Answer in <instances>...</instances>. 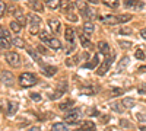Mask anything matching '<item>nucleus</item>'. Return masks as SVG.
Masks as SVG:
<instances>
[{
    "label": "nucleus",
    "instance_id": "f257e3e1",
    "mask_svg": "<svg viewBox=\"0 0 146 131\" xmlns=\"http://www.w3.org/2000/svg\"><path fill=\"white\" fill-rule=\"evenodd\" d=\"M131 15L126 13V15H118V16H114V15H107V16H102L101 20L107 25H117V23H124V22H129L131 20Z\"/></svg>",
    "mask_w": 146,
    "mask_h": 131
},
{
    "label": "nucleus",
    "instance_id": "f03ea898",
    "mask_svg": "<svg viewBox=\"0 0 146 131\" xmlns=\"http://www.w3.org/2000/svg\"><path fill=\"white\" fill-rule=\"evenodd\" d=\"M38 83V79L34 73H29V71H25L19 76V85L22 88H31V86H35Z\"/></svg>",
    "mask_w": 146,
    "mask_h": 131
},
{
    "label": "nucleus",
    "instance_id": "7ed1b4c3",
    "mask_svg": "<svg viewBox=\"0 0 146 131\" xmlns=\"http://www.w3.org/2000/svg\"><path fill=\"white\" fill-rule=\"evenodd\" d=\"M28 31L31 35H38L40 34V26H41V18L38 15H35V13H31L28 16Z\"/></svg>",
    "mask_w": 146,
    "mask_h": 131
},
{
    "label": "nucleus",
    "instance_id": "20e7f679",
    "mask_svg": "<svg viewBox=\"0 0 146 131\" xmlns=\"http://www.w3.org/2000/svg\"><path fill=\"white\" fill-rule=\"evenodd\" d=\"M62 6H63V15H64L70 22H78V15H76V10H75V9H76L75 5L66 0Z\"/></svg>",
    "mask_w": 146,
    "mask_h": 131
},
{
    "label": "nucleus",
    "instance_id": "39448f33",
    "mask_svg": "<svg viewBox=\"0 0 146 131\" xmlns=\"http://www.w3.org/2000/svg\"><path fill=\"white\" fill-rule=\"evenodd\" d=\"M113 63H114V57L113 55H107V58L102 61V64L100 66V68L96 70V74H98V76H104L107 71L111 68V64Z\"/></svg>",
    "mask_w": 146,
    "mask_h": 131
},
{
    "label": "nucleus",
    "instance_id": "423d86ee",
    "mask_svg": "<svg viewBox=\"0 0 146 131\" xmlns=\"http://www.w3.org/2000/svg\"><path fill=\"white\" fill-rule=\"evenodd\" d=\"M80 118V112L79 109H72L70 112H67V115H64V122L66 124H76Z\"/></svg>",
    "mask_w": 146,
    "mask_h": 131
},
{
    "label": "nucleus",
    "instance_id": "0eeeda50",
    "mask_svg": "<svg viewBox=\"0 0 146 131\" xmlns=\"http://www.w3.org/2000/svg\"><path fill=\"white\" fill-rule=\"evenodd\" d=\"M6 61L12 67H19L21 66V55L18 53H6Z\"/></svg>",
    "mask_w": 146,
    "mask_h": 131
},
{
    "label": "nucleus",
    "instance_id": "6e6552de",
    "mask_svg": "<svg viewBox=\"0 0 146 131\" xmlns=\"http://www.w3.org/2000/svg\"><path fill=\"white\" fill-rule=\"evenodd\" d=\"M0 80H2L3 85H6V86H12V85L15 83V76L12 74L10 71L3 70L2 73H0Z\"/></svg>",
    "mask_w": 146,
    "mask_h": 131
},
{
    "label": "nucleus",
    "instance_id": "1a4fd4ad",
    "mask_svg": "<svg viewBox=\"0 0 146 131\" xmlns=\"http://www.w3.org/2000/svg\"><path fill=\"white\" fill-rule=\"evenodd\" d=\"M124 5H126V7H129L131 10H140L145 6V3L142 2V0H126Z\"/></svg>",
    "mask_w": 146,
    "mask_h": 131
},
{
    "label": "nucleus",
    "instance_id": "9d476101",
    "mask_svg": "<svg viewBox=\"0 0 146 131\" xmlns=\"http://www.w3.org/2000/svg\"><path fill=\"white\" fill-rule=\"evenodd\" d=\"M10 13H13L15 15V18H16V20L21 23V25H25V16H23V13H22V9H16V7H12V10H10Z\"/></svg>",
    "mask_w": 146,
    "mask_h": 131
},
{
    "label": "nucleus",
    "instance_id": "9b49d317",
    "mask_svg": "<svg viewBox=\"0 0 146 131\" xmlns=\"http://www.w3.org/2000/svg\"><path fill=\"white\" fill-rule=\"evenodd\" d=\"M48 26L53 31V34H60V29H62V23L57 19H50L48 20Z\"/></svg>",
    "mask_w": 146,
    "mask_h": 131
},
{
    "label": "nucleus",
    "instance_id": "f8f14e48",
    "mask_svg": "<svg viewBox=\"0 0 146 131\" xmlns=\"http://www.w3.org/2000/svg\"><path fill=\"white\" fill-rule=\"evenodd\" d=\"M64 38H66V41L70 42V44L75 41V31H73L72 26H66V29H64Z\"/></svg>",
    "mask_w": 146,
    "mask_h": 131
},
{
    "label": "nucleus",
    "instance_id": "ddd939ff",
    "mask_svg": "<svg viewBox=\"0 0 146 131\" xmlns=\"http://www.w3.org/2000/svg\"><path fill=\"white\" fill-rule=\"evenodd\" d=\"M94 31H95V26H94V23L91 20H86L83 23V34L85 35H88V37H89V35L94 34Z\"/></svg>",
    "mask_w": 146,
    "mask_h": 131
},
{
    "label": "nucleus",
    "instance_id": "4468645a",
    "mask_svg": "<svg viewBox=\"0 0 146 131\" xmlns=\"http://www.w3.org/2000/svg\"><path fill=\"white\" fill-rule=\"evenodd\" d=\"M79 128L83 130V131H95L96 130V127H95V124L92 121H83V122H80Z\"/></svg>",
    "mask_w": 146,
    "mask_h": 131
},
{
    "label": "nucleus",
    "instance_id": "2eb2a0df",
    "mask_svg": "<svg viewBox=\"0 0 146 131\" xmlns=\"http://www.w3.org/2000/svg\"><path fill=\"white\" fill-rule=\"evenodd\" d=\"M135 57L137 60H146V47H143V45L137 47L135 51Z\"/></svg>",
    "mask_w": 146,
    "mask_h": 131
},
{
    "label": "nucleus",
    "instance_id": "dca6fc26",
    "mask_svg": "<svg viewBox=\"0 0 146 131\" xmlns=\"http://www.w3.org/2000/svg\"><path fill=\"white\" fill-rule=\"evenodd\" d=\"M12 47V41L10 39H7L5 35L2 34V31H0V48H5V50H7V48H10Z\"/></svg>",
    "mask_w": 146,
    "mask_h": 131
},
{
    "label": "nucleus",
    "instance_id": "f3484780",
    "mask_svg": "<svg viewBox=\"0 0 146 131\" xmlns=\"http://www.w3.org/2000/svg\"><path fill=\"white\" fill-rule=\"evenodd\" d=\"M98 51H100V54L110 55V45H108L105 41H101V42H98Z\"/></svg>",
    "mask_w": 146,
    "mask_h": 131
},
{
    "label": "nucleus",
    "instance_id": "a211bd4d",
    "mask_svg": "<svg viewBox=\"0 0 146 131\" xmlns=\"http://www.w3.org/2000/svg\"><path fill=\"white\" fill-rule=\"evenodd\" d=\"M42 71L45 76H54L57 73V67L56 66H42Z\"/></svg>",
    "mask_w": 146,
    "mask_h": 131
},
{
    "label": "nucleus",
    "instance_id": "6ab92c4d",
    "mask_svg": "<svg viewBox=\"0 0 146 131\" xmlns=\"http://www.w3.org/2000/svg\"><path fill=\"white\" fill-rule=\"evenodd\" d=\"M47 45L50 47L51 50H60V48H62V42H60L57 38H51L50 41L47 42Z\"/></svg>",
    "mask_w": 146,
    "mask_h": 131
},
{
    "label": "nucleus",
    "instance_id": "aec40b11",
    "mask_svg": "<svg viewBox=\"0 0 146 131\" xmlns=\"http://www.w3.org/2000/svg\"><path fill=\"white\" fill-rule=\"evenodd\" d=\"M98 63H100V55H94V57H92V60H91L89 63L85 64L83 68H95L96 66H98Z\"/></svg>",
    "mask_w": 146,
    "mask_h": 131
},
{
    "label": "nucleus",
    "instance_id": "412c9836",
    "mask_svg": "<svg viewBox=\"0 0 146 131\" xmlns=\"http://www.w3.org/2000/svg\"><path fill=\"white\" fill-rule=\"evenodd\" d=\"M121 105H123L124 108H127V109H131L133 106L136 105V101L133 99V98H124V99H123V102H121Z\"/></svg>",
    "mask_w": 146,
    "mask_h": 131
},
{
    "label": "nucleus",
    "instance_id": "4be33fe9",
    "mask_svg": "<svg viewBox=\"0 0 146 131\" xmlns=\"http://www.w3.org/2000/svg\"><path fill=\"white\" fill-rule=\"evenodd\" d=\"M73 105H75V102H73L72 99H67V101H64L63 103H60L58 108L62 109V111H67V109H72V108H73Z\"/></svg>",
    "mask_w": 146,
    "mask_h": 131
},
{
    "label": "nucleus",
    "instance_id": "5701e85b",
    "mask_svg": "<svg viewBox=\"0 0 146 131\" xmlns=\"http://www.w3.org/2000/svg\"><path fill=\"white\" fill-rule=\"evenodd\" d=\"M79 39H80V44H82L83 48H88V50L91 48L92 44H91V41L86 38V35H85V34H80V35H79Z\"/></svg>",
    "mask_w": 146,
    "mask_h": 131
},
{
    "label": "nucleus",
    "instance_id": "b1692460",
    "mask_svg": "<svg viewBox=\"0 0 146 131\" xmlns=\"http://www.w3.org/2000/svg\"><path fill=\"white\" fill-rule=\"evenodd\" d=\"M31 7H32L35 12H42V10H44V5H42L41 0H35V2H32V3H31Z\"/></svg>",
    "mask_w": 146,
    "mask_h": 131
},
{
    "label": "nucleus",
    "instance_id": "393cba45",
    "mask_svg": "<svg viewBox=\"0 0 146 131\" xmlns=\"http://www.w3.org/2000/svg\"><path fill=\"white\" fill-rule=\"evenodd\" d=\"M18 111V103L16 102H9L7 105V115H15Z\"/></svg>",
    "mask_w": 146,
    "mask_h": 131
},
{
    "label": "nucleus",
    "instance_id": "a878e982",
    "mask_svg": "<svg viewBox=\"0 0 146 131\" xmlns=\"http://www.w3.org/2000/svg\"><path fill=\"white\" fill-rule=\"evenodd\" d=\"M51 131H67V127L64 122H56V124H53Z\"/></svg>",
    "mask_w": 146,
    "mask_h": 131
},
{
    "label": "nucleus",
    "instance_id": "bb28decb",
    "mask_svg": "<svg viewBox=\"0 0 146 131\" xmlns=\"http://www.w3.org/2000/svg\"><path fill=\"white\" fill-rule=\"evenodd\" d=\"M10 29L13 31L15 34H19L21 29H22V25H21L18 20H12V22H10Z\"/></svg>",
    "mask_w": 146,
    "mask_h": 131
},
{
    "label": "nucleus",
    "instance_id": "cd10ccee",
    "mask_svg": "<svg viewBox=\"0 0 146 131\" xmlns=\"http://www.w3.org/2000/svg\"><path fill=\"white\" fill-rule=\"evenodd\" d=\"M102 3H104L105 6H108V7H113V9L118 7V5H120L118 0H102Z\"/></svg>",
    "mask_w": 146,
    "mask_h": 131
},
{
    "label": "nucleus",
    "instance_id": "c85d7f7f",
    "mask_svg": "<svg viewBox=\"0 0 146 131\" xmlns=\"http://www.w3.org/2000/svg\"><path fill=\"white\" fill-rule=\"evenodd\" d=\"M47 6L51 10H56V9H58L60 6H62V2H60V0H51L50 3H47Z\"/></svg>",
    "mask_w": 146,
    "mask_h": 131
},
{
    "label": "nucleus",
    "instance_id": "c756f323",
    "mask_svg": "<svg viewBox=\"0 0 146 131\" xmlns=\"http://www.w3.org/2000/svg\"><path fill=\"white\" fill-rule=\"evenodd\" d=\"M40 38H41V42H44V44H47L48 41H50L53 37H50V34L48 32H45V31H42L41 34H40Z\"/></svg>",
    "mask_w": 146,
    "mask_h": 131
},
{
    "label": "nucleus",
    "instance_id": "7c9ffc66",
    "mask_svg": "<svg viewBox=\"0 0 146 131\" xmlns=\"http://www.w3.org/2000/svg\"><path fill=\"white\" fill-rule=\"evenodd\" d=\"M12 44H13L15 47H18V48H25V41L21 39V38H15Z\"/></svg>",
    "mask_w": 146,
    "mask_h": 131
},
{
    "label": "nucleus",
    "instance_id": "2f4dec72",
    "mask_svg": "<svg viewBox=\"0 0 146 131\" xmlns=\"http://www.w3.org/2000/svg\"><path fill=\"white\" fill-rule=\"evenodd\" d=\"M63 93H64V90H63V89H57L54 93H51V95H50V99H58L60 96H63Z\"/></svg>",
    "mask_w": 146,
    "mask_h": 131
},
{
    "label": "nucleus",
    "instance_id": "473e14b6",
    "mask_svg": "<svg viewBox=\"0 0 146 131\" xmlns=\"http://www.w3.org/2000/svg\"><path fill=\"white\" fill-rule=\"evenodd\" d=\"M27 51H28V54H29V55L32 57V60H35L36 63H40V61H41V60H40V57H38V55H36V53H35V51H34L32 48H28Z\"/></svg>",
    "mask_w": 146,
    "mask_h": 131
},
{
    "label": "nucleus",
    "instance_id": "72a5a7b5",
    "mask_svg": "<svg viewBox=\"0 0 146 131\" xmlns=\"http://www.w3.org/2000/svg\"><path fill=\"white\" fill-rule=\"evenodd\" d=\"M78 61H79V57H72V58H67V61H66V64L67 66H75V64H78Z\"/></svg>",
    "mask_w": 146,
    "mask_h": 131
},
{
    "label": "nucleus",
    "instance_id": "f704fd0d",
    "mask_svg": "<svg viewBox=\"0 0 146 131\" xmlns=\"http://www.w3.org/2000/svg\"><path fill=\"white\" fill-rule=\"evenodd\" d=\"M111 108H113L114 111H117V112H123V111H124V106L121 105V103H113Z\"/></svg>",
    "mask_w": 146,
    "mask_h": 131
},
{
    "label": "nucleus",
    "instance_id": "c9c22d12",
    "mask_svg": "<svg viewBox=\"0 0 146 131\" xmlns=\"http://www.w3.org/2000/svg\"><path fill=\"white\" fill-rule=\"evenodd\" d=\"M82 93H85V95H95L96 90L92 89V88H82Z\"/></svg>",
    "mask_w": 146,
    "mask_h": 131
},
{
    "label": "nucleus",
    "instance_id": "e433bc0d",
    "mask_svg": "<svg viewBox=\"0 0 146 131\" xmlns=\"http://www.w3.org/2000/svg\"><path fill=\"white\" fill-rule=\"evenodd\" d=\"M131 42H129V41H120V47L121 48H124V50H129V48H131Z\"/></svg>",
    "mask_w": 146,
    "mask_h": 131
},
{
    "label": "nucleus",
    "instance_id": "4c0bfd02",
    "mask_svg": "<svg viewBox=\"0 0 146 131\" xmlns=\"http://www.w3.org/2000/svg\"><path fill=\"white\" fill-rule=\"evenodd\" d=\"M121 92H123V89L113 88V89H111V96H118V95H121Z\"/></svg>",
    "mask_w": 146,
    "mask_h": 131
},
{
    "label": "nucleus",
    "instance_id": "58836bf2",
    "mask_svg": "<svg viewBox=\"0 0 146 131\" xmlns=\"http://www.w3.org/2000/svg\"><path fill=\"white\" fill-rule=\"evenodd\" d=\"M5 10H6V3L3 2V0H0V18L5 15Z\"/></svg>",
    "mask_w": 146,
    "mask_h": 131
},
{
    "label": "nucleus",
    "instance_id": "ea45409f",
    "mask_svg": "<svg viewBox=\"0 0 146 131\" xmlns=\"http://www.w3.org/2000/svg\"><path fill=\"white\" fill-rule=\"evenodd\" d=\"M127 64H129V58H127V57H124L123 60L120 61V64H118V68H123V67H126Z\"/></svg>",
    "mask_w": 146,
    "mask_h": 131
},
{
    "label": "nucleus",
    "instance_id": "a19ab883",
    "mask_svg": "<svg viewBox=\"0 0 146 131\" xmlns=\"http://www.w3.org/2000/svg\"><path fill=\"white\" fill-rule=\"evenodd\" d=\"M137 90H139V93L145 95V93H146V83H142V85L137 88Z\"/></svg>",
    "mask_w": 146,
    "mask_h": 131
},
{
    "label": "nucleus",
    "instance_id": "79ce46f5",
    "mask_svg": "<svg viewBox=\"0 0 146 131\" xmlns=\"http://www.w3.org/2000/svg\"><path fill=\"white\" fill-rule=\"evenodd\" d=\"M0 31H2V34L5 35V37H6L7 39H10V34H9V31H7L5 26H2V28H0Z\"/></svg>",
    "mask_w": 146,
    "mask_h": 131
},
{
    "label": "nucleus",
    "instance_id": "37998d69",
    "mask_svg": "<svg viewBox=\"0 0 146 131\" xmlns=\"http://www.w3.org/2000/svg\"><path fill=\"white\" fill-rule=\"evenodd\" d=\"M29 96L32 101H41V95H38V93H31Z\"/></svg>",
    "mask_w": 146,
    "mask_h": 131
},
{
    "label": "nucleus",
    "instance_id": "c03bdc74",
    "mask_svg": "<svg viewBox=\"0 0 146 131\" xmlns=\"http://www.w3.org/2000/svg\"><path fill=\"white\" fill-rule=\"evenodd\" d=\"M120 34H123V35H130V34H131V29H130V28H121Z\"/></svg>",
    "mask_w": 146,
    "mask_h": 131
},
{
    "label": "nucleus",
    "instance_id": "a18cd8bd",
    "mask_svg": "<svg viewBox=\"0 0 146 131\" xmlns=\"http://www.w3.org/2000/svg\"><path fill=\"white\" fill-rule=\"evenodd\" d=\"M38 51H40V53H42V54H47V50L44 48V45H41V44L38 45Z\"/></svg>",
    "mask_w": 146,
    "mask_h": 131
},
{
    "label": "nucleus",
    "instance_id": "49530a36",
    "mask_svg": "<svg viewBox=\"0 0 146 131\" xmlns=\"http://www.w3.org/2000/svg\"><path fill=\"white\" fill-rule=\"evenodd\" d=\"M137 120L142 121V122H145V121H146V118L143 117V114H137Z\"/></svg>",
    "mask_w": 146,
    "mask_h": 131
},
{
    "label": "nucleus",
    "instance_id": "de8ad7c7",
    "mask_svg": "<svg viewBox=\"0 0 146 131\" xmlns=\"http://www.w3.org/2000/svg\"><path fill=\"white\" fill-rule=\"evenodd\" d=\"M120 124H121V125H124V127H130V122H129V121H126V120H121V121H120Z\"/></svg>",
    "mask_w": 146,
    "mask_h": 131
},
{
    "label": "nucleus",
    "instance_id": "09e8293b",
    "mask_svg": "<svg viewBox=\"0 0 146 131\" xmlns=\"http://www.w3.org/2000/svg\"><path fill=\"white\" fill-rule=\"evenodd\" d=\"M140 37H142V38H143V39H146V28H145V29H142V31H140Z\"/></svg>",
    "mask_w": 146,
    "mask_h": 131
},
{
    "label": "nucleus",
    "instance_id": "8fccbe9b",
    "mask_svg": "<svg viewBox=\"0 0 146 131\" xmlns=\"http://www.w3.org/2000/svg\"><path fill=\"white\" fill-rule=\"evenodd\" d=\"M28 131H41V127H31Z\"/></svg>",
    "mask_w": 146,
    "mask_h": 131
},
{
    "label": "nucleus",
    "instance_id": "3c124183",
    "mask_svg": "<svg viewBox=\"0 0 146 131\" xmlns=\"http://www.w3.org/2000/svg\"><path fill=\"white\" fill-rule=\"evenodd\" d=\"M139 71H140V73H145V71H146V66H140L139 67Z\"/></svg>",
    "mask_w": 146,
    "mask_h": 131
},
{
    "label": "nucleus",
    "instance_id": "603ef678",
    "mask_svg": "<svg viewBox=\"0 0 146 131\" xmlns=\"http://www.w3.org/2000/svg\"><path fill=\"white\" fill-rule=\"evenodd\" d=\"M86 2H89V3H92V5H96L100 2V0H86Z\"/></svg>",
    "mask_w": 146,
    "mask_h": 131
},
{
    "label": "nucleus",
    "instance_id": "864d4df0",
    "mask_svg": "<svg viewBox=\"0 0 146 131\" xmlns=\"http://www.w3.org/2000/svg\"><path fill=\"white\" fill-rule=\"evenodd\" d=\"M101 121H102V122H107V121H108V117H102Z\"/></svg>",
    "mask_w": 146,
    "mask_h": 131
},
{
    "label": "nucleus",
    "instance_id": "5fc2aeb1",
    "mask_svg": "<svg viewBox=\"0 0 146 131\" xmlns=\"http://www.w3.org/2000/svg\"><path fill=\"white\" fill-rule=\"evenodd\" d=\"M44 2H45V3H50V2H51V0H44Z\"/></svg>",
    "mask_w": 146,
    "mask_h": 131
},
{
    "label": "nucleus",
    "instance_id": "6e6d98bb",
    "mask_svg": "<svg viewBox=\"0 0 146 131\" xmlns=\"http://www.w3.org/2000/svg\"><path fill=\"white\" fill-rule=\"evenodd\" d=\"M0 111H2V108H0Z\"/></svg>",
    "mask_w": 146,
    "mask_h": 131
}]
</instances>
